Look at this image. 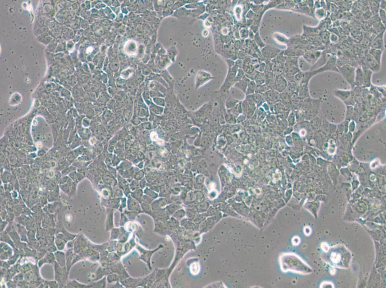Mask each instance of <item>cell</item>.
Instances as JSON below:
<instances>
[{
	"label": "cell",
	"instance_id": "52a82bcc",
	"mask_svg": "<svg viewBox=\"0 0 386 288\" xmlns=\"http://www.w3.org/2000/svg\"><path fill=\"white\" fill-rule=\"evenodd\" d=\"M332 55V54L328 53H322L321 56L319 57L318 60L317 61V62L315 63V64L312 66L311 68V71H315L318 69L320 68L321 67L324 65V64L326 63L327 62L328 60V59L330 58V56Z\"/></svg>",
	"mask_w": 386,
	"mask_h": 288
},
{
	"label": "cell",
	"instance_id": "30bf717a",
	"mask_svg": "<svg viewBox=\"0 0 386 288\" xmlns=\"http://www.w3.org/2000/svg\"><path fill=\"white\" fill-rule=\"evenodd\" d=\"M136 43L134 41H127L124 47L125 52L129 55H132L136 53Z\"/></svg>",
	"mask_w": 386,
	"mask_h": 288
},
{
	"label": "cell",
	"instance_id": "d6986e66",
	"mask_svg": "<svg viewBox=\"0 0 386 288\" xmlns=\"http://www.w3.org/2000/svg\"><path fill=\"white\" fill-rule=\"evenodd\" d=\"M339 256L336 253H333L332 255V260L334 263H338L339 261Z\"/></svg>",
	"mask_w": 386,
	"mask_h": 288
},
{
	"label": "cell",
	"instance_id": "2e32d148",
	"mask_svg": "<svg viewBox=\"0 0 386 288\" xmlns=\"http://www.w3.org/2000/svg\"><path fill=\"white\" fill-rule=\"evenodd\" d=\"M190 270L193 275H196L200 271V265L198 263H194L190 267Z\"/></svg>",
	"mask_w": 386,
	"mask_h": 288
},
{
	"label": "cell",
	"instance_id": "3957f363",
	"mask_svg": "<svg viewBox=\"0 0 386 288\" xmlns=\"http://www.w3.org/2000/svg\"><path fill=\"white\" fill-rule=\"evenodd\" d=\"M315 74L313 71L305 72L300 71L295 75V80L296 83H300L303 84H308L309 80Z\"/></svg>",
	"mask_w": 386,
	"mask_h": 288
},
{
	"label": "cell",
	"instance_id": "e0dca14e",
	"mask_svg": "<svg viewBox=\"0 0 386 288\" xmlns=\"http://www.w3.org/2000/svg\"><path fill=\"white\" fill-rule=\"evenodd\" d=\"M379 17L382 23L386 27V10L380 9L379 10Z\"/></svg>",
	"mask_w": 386,
	"mask_h": 288
},
{
	"label": "cell",
	"instance_id": "6da1fadb",
	"mask_svg": "<svg viewBox=\"0 0 386 288\" xmlns=\"http://www.w3.org/2000/svg\"><path fill=\"white\" fill-rule=\"evenodd\" d=\"M338 68L339 73H341L352 87H354L355 86L356 68L349 64H344Z\"/></svg>",
	"mask_w": 386,
	"mask_h": 288
},
{
	"label": "cell",
	"instance_id": "9c48e42d",
	"mask_svg": "<svg viewBox=\"0 0 386 288\" xmlns=\"http://www.w3.org/2000/svg\"><path fill=\"white\" fill-rule=\"evenodd\" d=\"M364 84L363 71L361 66H358L356 70L355 86H361Z\"/></svg>",
	"mask_w": 386,
	"mask_h": 288
},
{
	"label": "cell",
	"instance_id": "9a60e30c",
	"mask_svg": "<svg viewBox=\"0 0 386 288\" xmlns=\"http://www.w3.org/2000/svg\"><path fill=\"white\" fill-rule=\"evenodd\" d=\"M335 93L340 99H346L350 95V92L349 91L338 90L335 91Z\"/></svg>",
	"mask_w": 386,
	"mask_h": 288
},
{
	"label": "cell",
	"instance_id": "ac0fdd59",
	"mask_svg": "<svg viewBox=\"0 0 386 288\" xmlns=\"http://www.w3.org/2000/svg\"><path fill=\"white\" fill-rule=\"evenodd\" d=\"M339 39V38L337 36L336 34H330V41H331L335 42L338 41Z\"/></svg>",
	"mask_w": 386,
	"mask_h": 288
},
{
	"label": "cell",
	"instance_id": "7a4b0ae2",
	"mask_svg": "<svg viewBox=\"0 0 386 288\" xmlns=\"http://www.w3.org/2000/svg\"><path fill=\"white\" fill-rule=\"evenodd\" d=\"M334 71L339 73L337 66V58L336 56L332 55L328 59L326 63L320 68L313 71L315 74L325 71Z\"/></svg>",
	"mask_w": 386,
	"mask_h": 288
},
{
	"label": "cell",
	"instance_id": "44dd1931",
	"mask_svg": "<svg viewBox=\"0 0 386 288\" xmlns=\"http://www.w3.org/2000/svg\"><path fill=\"white\" fill-rule=\"evenodd\" d=\"M380 7L381 9L386 10V1H382L381 2Z\"/></svg>",
	"mask_w": 386,
	"mask_h": 288
},
{
	"label": "cell",
	"instance_id": "7c38bea8",
	"mask_svg": "<svg viewBox=\"0 0 386 288\" xmlns=\"http://www.w3.org/2000/svg\"><path fill=\"white\" fill-rule=\"evenodd\" d=\"M330 35V32L326 30L319 32V36L321 39V41L325 44H328L329 43Z\"/></svg>",
	"mask_w": 386,
	"mask_h": 288
},
{
	"label": "cell",
	"instance_id": "ba28073f",
	"mask_svg": "<svg viewBox=\"0 0 386 288\" xmlns=\"http://www.w3.org/2000/svg\"><path fill=\"white\" fill-rule=\"evenodd\" d=\"M362 68L364 78L363 85L365 87H369L371 85V77L373 72L369 69L368 68L366 65H363Z\"/></svg>",
	"mask_w": 386,
	"mask_h": 288
},
{
	"label": "cell",
	"instance_id": "5bb4252c",
	"mask_svg": "<svg viewBox=\"0 0 386 288\" xmlns=\"http://www.w3.org/2000/svg\"><path fill=\"white\" fill-rule=\"evenodd\" d=\"M315 16L319 20L322 19L326 15V11L324 8H317L315 12Z\"/></svg>",
	"mask_w": 386,
	"mask_h": 288
},
{
	"label": "cell",
	"instance_id": "ffe728a7",
	"mask_svg": "<svg viewBox=\"0 0 386 288\" xmlns=\"http://www.w3.org/2000/svg\"><path fill=\"white\" fill-rule=\"evenodd\" d=\"M142 206L143 209L145 211L148 212L150 211H151V210H150L151 209V207H150V206L147 205V204H146V205L144 204L143 206Z\"/></svg>",
	"mask_w": 386,
	"mask_h": 288
},
{
	"label": "cell",
	"instance_id": "7402d4cb",
	"mask_svg": "<svg viewBox=\"0 0 386 288\" xmlns=\"http://www.w3.org/2000/svg\"><path fill=\"white\" fill-rule=\"evenodd\" d=\"M176 206H174H174H169V209H168V210L170 212H172V213H173V212H174L175 210H176Z\"/></svg>",
	"mask_w": 386,
	"mask_h": 288
},
{
	"label": "cell",
	"instance_id": "8fae6325",
	"mask_svg": "<svg viewBox=\"0 0 386 288\" xmlns=\"http://www.w3.org/2000/svg\"><path fill=\"white\" fill-rule=\"evenodd\" d=\"M382 52H383V51H382V50L370 48L369 51V53H370L371 55H372V56L376 59L377 61L381 63V57H382Z\"/></svg>",
	"mask_w": 386,
	"mask_h": 288
},
{
	"label": "cell",
	"instance_id": "277c9868",
	"mask_svg": "<svg viewBox=\"0 0 386 288\" xmlns=\"http://www.w3.org/2000/svg\"><path fill=\"white\" fill-rule=\"evenodd\" d=\"M366 65L372 72H378L381 68V63L377 61L369 53L366 56Z\"/></svg>",
	"mask_w": 386,
	"mask_h": 288
},
{
	"label": "cell",
	"instance_id": "5b68a950",
	"mask_svg": "<svg viewBox=\"0 0 386 288\" xmlns=\"http://www.w3.org/2000/svg\"><path fill=\"white\" fill-rule=\"evenodd\" d=\"M322 54L320 51H309L305 52L303 57L308 63L314 65L317 62Z\"/></svg>",
	"mask_w": 386,
	"mask_h": 288
},
{
	"label": "cell",
	"instance_id": "4fadbf2b",
	"mask_svg": "<svg viewBox=\"0 0 386 288\" xmlns=\"http://www.w3.org/2000/svg\"><path fill=\"white\" fill-rule=\"evenodd\" d=\"M319 30L318 27L317 28H311V27L304 26V33L302 36H309L314 35L315 34L318 33Z\"/></svg>",
	"mask_w": 386,
	"mask_h": 288
},
{
	"label": "cell",
	"instance_id": "8992f818",
	"mask_svg": "<svg viewBox=\"0 0 386 288\" xmlns=\"http://www.w3.org/2000/svg\"><path fill=\"white\" fill-rule=\"evenodd\" d=\"M384 32L385 31L378 34V35L374 38L370 44L371 48L378 49V50H382V51L384 50L383 36H384Z\"/></svg>",
	"mask_w": 386,
	"mask_h": 288
}]
</instances>
